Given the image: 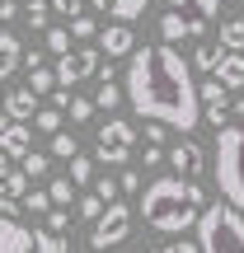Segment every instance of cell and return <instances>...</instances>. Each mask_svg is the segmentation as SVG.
<instances>
[{
    "label": "cell",
    "instance_id": "6da1fadb",
    "mask_svg": "<svg viewBox=\"0 0 244 253\" xmlns=\"http://www.w3.org/2000/svg\"><path fill=\"white\" fill-rule=\"evenodd\" d=\"M122 94L132 103L136 118L174 126L179 136H188L202 122V103H197V80L193 66L183 61L179 47L155 42V47H136L127 56V75H122Z\"/></svg>",
    "mask_w": 244,
    "mask_h": 253
},
{
    "label": "cell",
    "instance_id": "7a4b0ae2",
    "mask_svg": "<svg viewBox=\"0 0 244 253\" xmlns=\"http://www.w3.org/2000/svg\"><path fill=\"white\" fill-rule=\"evenodd\" d=\"M202 207H207V192L193 178H174V173L146 183V192H141V220L150 230H160V235H183V230H193L197 216H202Z\"/></svg>",
    "mask_w": 244,
    "mask_h": 253
},
{
    "label": "cell",
    "instance_id": "3957f363",
    "mask_svg": "<svg viewBox=\"0 0 244 253\" xmlns=\"http://www.w3.org/2000/svg\"><path fill=\"white\" fill-rule=\"evenodd\" d=\"M211 169H216L221 202L244 216V122L216 126V164Z\"/></svg>",
    "mask_w": 244,
    "mask_h": 253
},
{
    "label": "cell",
    "instance_id": "277c9868",
    "mask_svg": "<svg viewBox=\"0 0 244 253\" xmlns=\"http://www.w3.org/2000/svg\"><path fill=\"white\" fill-rule=\"evenodd\" d=\"M197 253H244V216L226 202H207L197 216Z\"/></svg>",
    "mask_w": 244,
    "mask_h": 253
},
{
    "label": "cell",
    "instance_id": "5b68a950",
    "mask_svg": "<svg viewBox=\"0 0 244 253\" xmlns=\"http://www.w3.org/2000/svg\"><path fill=\"white\" fill-rule=\"evenodd\" d=\"M0 253H75L66 235L52 230H24L19 220H0Z\"/></svg>",
    "mask_w": 244,
    "mask_h": 253
},
{
    "label": "cell",
    "instance_id": "8992f818",
    "mask_svg": "<svg viewBox=\"0 0 244 253\" xmlns=\"http://www.w3.org/2000/svg\"><path fill=\"white\" fill-rule=\"evenodd\" d=\"M127 235H132V207H127V202H108L103 216L90 225V249L108 253V249H118Z\"/></svg>",
    "mask_w": 244,
    "mask_h": 253
},
{
    "label": "cell",
    "instance_id": "52a82bcc",
    "mask_svg": "<svg viewBox=\"0 0 244 253\" xmlns=\"http://www.w3.org/2000/svg\"><path fill=\"white\" fill-rule=\"evenodd\" d=\"M132 150H136V126L127 118H108L99 126V155H94L99 164H127Z\"/></svg>",
    "mask_w": 244,
    "mask_h": 253
},
{
    "label": "cell",
    "instance_id": "ba28073f",
    "mask_svg": "<svg viewBox=\"0 0 244 253\" xmlns=\"http://www.w3.org/2000/svg\"><path fill=\"white\" fill-rule=\"evenodd\" d=\"M99 71V52L94 47H80V52H66V56H56V84L61 89H71V84H80V80H90V75Z\"/></svg>",
    "mask_w": 244,
    "mask_h": 253
},
{
    "label": "cell",
    "instance_id": "9c48e42d",
    "mask_svg": "<svg viewBox=\"0 0 244 253\" xmlns=\"http://www.w3.org/2000/svg\"><path fill=\"white\" fill-rule=\"evenodd\" d=\"M169 164H174V178H193L197 183V173L207 169V150H202L193 136H179V145L169 150Z\"/></svg>",
    "mask_w": 244,
    "mask_h": 253
},
{
    "label": "cell",
    "instance_id": "30bf717a",
    "mask_svg": "<svg viewBox=\"0 0 244 253\" xmlns=\"http://www.w3.org/2000/svg\"><path fill=\"white\" fill-rule=\"evenodd\" d=\"M99 52L108 56V61H113V56H132V52H136V33H132V24H108V28L99 33Z\"/></svg>",
    "mask_w": 244,
    "mask_h": 253
},
{
    "label": "cell",
    "instance_id": "8fae6325",
    "mask_svg": "<svg viewBox=\"0 0 244 253\" xmlns=\"http://www.w3.org/2000/svg\"><path fill=\"white\" fill-rule=\"evenodd\" d=\"M28 150H33V131H28V122H9L5 131H0V155H5V160H24Z\"/></svg>",
    "mask_w": 244,
    "mask_h": 253
},
{
    "label": "cell",
    "instance_id": "7c38bea8",
    "mask_svg": "<svg viewBox=\"0 0 244 253\" xmlns=\"http://www.w3.org/2000/svg\"><path fill=\"white\" fill-rule=\"evenodd\" d=\"M211 80H216L226 94L230 89H244V52H226L216 61V71H211Z\"/></svg>",
    "mask_w": 244,
    "mask_h": 253
},
{
    "label": "cell",
    "instance_id": "4fadbf2b",
    "mask_svg": "<svg viewBox=\"0 0 244 253\" xmlns=\"http://www.w3.org/2000/svg\"><path fill=\"white\" fill-rule=\"evenodd\" d=\"M19 61H24V47H19V38L9 33V28H0V80H9V75L19 71Z\"/></svg>",
    "mask_w": 244,
    "mask_h": 253
},
{
    "label": "cell",
    "instance_id": "5bb4252c",
    "mask_svg": "<svg viewBox=\"0 0 244 253\" xmlns=\"http://www.w3.org/2000/svg\"><path fill=\"white\" fill-rule=\"evenodd\" d=\"M33 113H38V94H28V89H14V94L5 99V118H9V122H28Z\"/></svg>",
    "mask_w": 244,
    "mask_h": 253
},
{
    "label": "cell",
    "instance_id": "9a60e30c",
    "mask_svg": "<svg viewBox=\"0 0 244 253\" xmlns=\"http://www.w3.org/2000/svg\"><path fill=\"white\" fill-rule=\"evenodd\" d=\"M197 103H202V113H230V94L221 89L216 80H197Z\"/></svg>",
    "mask_w": 244,
    "mask_h": 253
},
{
    "label": "cell",
    "instance_id": "2e32d148",
    "mask_svg": "<svg viewBox=\"0 0 244 253\" xmlns=\"http://www.w3.org/2000/svg\"><path fill=\"white\" fill-rule=\"evenodd\" d=\"M221 52H244V19H221Z\"/></svg>",
    "mask_w": 244,
    "mask_h": 253
},
{
    "label": "cell",
    "instance_id": "e0dca14e",
    "mask_svg": "<svg viewBox=\"0 0 244 253\" xmlns=\"http://www.w3.org/2000/svg\"><path fill=\"white\" fill-rule=\"evenodd\" d=\"M146 5L150 0H108V14H113V24H132V19L146 14Z\"/></svg>",
    "mask_w": 244,
    "mask_h": 253
},
{
    "label": "cell",
    "instance_id": "ac0fdd59",
    "mask_svg": "<svg viewBox=\"0 0 244 253\" xmlns=\"http://www.w3.org/2000/svg\"><path fill=\"white\" fill-rule=\"evenodd\" d=\"M221 56H226V52H221V42H197V52H193L188 66H193V71H207V75H211Z\"/></svg>",
    "mask_w": 244,
    "mask_h": 253
},
{
    "label": "cell",
    "instance_id": "d6986e66",
    "mask_svg": "<svg viewBox=\"0 0 244 253\" xmlns=\"http://www.w3.org/2000/svg\"><path fill=\"white\" fill-rule=\"evenodd\" d=\"M66 178H71V188H90L94 183V160L90 155H71V173Z\"/></svg>",
    "mask_w": 244,
    "mask_h": 253
},
{
    "label": "cell",
    "instance_id": "ffe728a7",
    "mask_svg": "<svg viewBox=\"0 0 244 253\" xmlns=\"http://www.w3.org/2000/svg\"><path fill=\"white\" fill-rule=\"evenodd\" d=\"M160 38H164V42H183V38H188V19H183V14H174V9H169V14H164L160 19Z\"/></svg>",
    "mask_w": 244,
    "mask_h": 253
},
{
    "label": "cell",
    "instance_id": "44dd1931",
    "mask_svg": "<svg viewBox=\"0 0 244 253\" xmlns=\"http://www.w3.org/2000/svg\"><path fill=\"white\" fill-rule=\"evenodd\" d=\"M24 192H28V178H24V173H19V169H5V173H0V197H24Z\"/></svg>",
    "mask_w": 244,
    "mask_h": 253
},
{
    "label": "cell",
    "instance_id": "7402d4cb",
    "mask_svg": "<svg viewBox=\"0 0 244 253\" xmlns=\"http://www.w3.org/2000/svg\"><path fill=\"white\" fill-rule=\"evenodd\" d=\"M61 122H66V113H56L52 103L33 113V126H38V131H47V136H56V131H61Z\"/></svg>",
    "mask_w": 244,
    "mask_h": 253
},
{
    "label": "cell",
    "instance_id": "603a6c76",
    "mask_svg": "<svg viewBox=\"0 0 244 253\" xmlns=\"http://www.w3.org/2000/svg\"><path fill=\"white\" fill-rule=\"evenodd\" d=\"M28 94H38V99H43V94H52L56 89V75L52 71H43V66H38V71H28V84H24Z\"/></svg>",
    "mask_w": 244,
    "mask_h": 253
},
{
    "label": "cell",
    "instance_id": "cb8c5ba5",
    "mask_svg": "<svg viewBox=\"0 0 244 253\" xmlns=\"http://www.w3.org/2000/svg\"><path fill=\"white\" fill-rule=\"evenodd\" d=\"M71 197H75L71 178H52L47 183V202H52V207H71Z\"/></svg>",
    "mask_w": 244,
    "mask_h": 253
},
{
    "label": "cell",
    "instance_id": "d4e9b609",
    "mask_svg": "<svg viewBox=\"0 0 244 253\" xmlns=\"http://www.w3.org/2000/svg\"><path fill=\"white\" fill-rule=\"evenodd\" d=\"M47 164H52V155H38V150H28V155H24V169H19V173H24V178L33 183V178H43V173H47Z\"/></svg>",
    "mask_w": 244,
    "mask_h": 253
},
{
    "label": "cell",
    "instance_id": "484cf974",
    "mask_svg": "<svg viewBox=\"0 0 244 253\" xmlns=\"http://www.w3.org/2000/svg\"><path fill=\"white\" fill-rule=\"evenodd\" d=\"M94 108H118V103H122V89H118V84H113V80H103L99 84V94H94Z\"/></svg>",
    "mask_w": 244,
    "mask_h": 253
},
{
    "label": "cell",
    "instance_id": "4316f807",
    "mask_svg": "<svg viewBox=\"0 0 244 253\" xmlns=\"http://www.w3.org/2000/svg\"><path fill=\"white\" fill-rule=\"evenodd\" d=\"M52 155H56V160H71V155H80L75 136H71V131H56V136H52Z\"/></svg>",
    "mask_w": 244,
    "mask_h": 253
},
{
    "label": "cell",
    "instance_id": "83f0119b",
    "mask_svg": "<svg viewBox=\"0 0 244 253\" xmlns=\"http://www.w3.org/2000/svg\"><path fill=\"white\" fill-rule=\"evenodd\" d=\"M43 33H47V52H56V56L71 52V33L66 28H43Z\"/></svg>",
    "mask_w": 244,
    "mask_h": 253
},
{
    "label": "cell",
    "instance_id": "f1b7e54d",
    "mask_svg": "<svg viewBox=\"0 0 244 253\" xmlns=\"http://www.w3.org/2000/svg\"><path fill=\"white\" fill-rule=\"evenodd\" d=\"M90 192L103 202V207H108V202H118V178H94V183H90Z\"/></svg>",
    "mask_w": 244,
    "mask_h": 253
},
{
    "label": "cell",
    "instance_id": "f546056e",
    "mask_svg": "<svg viewBox=\"0 0 244 253\" xmlns=\"http://www.w3.org/2000/svg\"><path fill=\"white\" fill-rule=\"evenodd\" d=\"M66 113H71V122H90V118H94V103H90V99H80V94H71Z\"/></svg>",
    "mask_w": 244,
    "mask_h": 253
},
{
    "label": "cell",
    "instance_id": "4dcf8cb0",
    "mask_svg": "<svg viewBox=\"0 0 244 253\" xmlns=\"http://www.w3.org/2000/svg\"><path fill=\"white\" fill-rule=\"evenodd\" d=\"M66 225H71V211H66V207H52V211H47V225H43V230H52V235H66Z\"/></svg>",
    "mask_w": 244,
    "mask_h": 253
},
{
    "label": "cell",
    "instance_id": "1f68e13d",
    "mask_svg": "<svg viewBox=\"0 0 244 253\" xmlns=\"http://www.w3.org/2000/svg\"><path fill=\"white\" fill-rule=\"evenodd\" d=\"M80 216H85V220H90V225H94V220H99V216H103V202H99V197H94V192H85V197H80Z\"/></svg>",
    "mask_w": 244,
    "mask_h": 253
},
{
    "label": "cell",
    "instance_id": "d6a6232c",
    "mask_svg": "<svg viewBox=\"0 0 244 253\" xmlns=\"http://www.w3.org/2000/svg\"><path fill=\"white\" fill-rule=\"evenodd\" d=\"M47 14H52L47 0H28V24H33V28H47Z\"/></svg>",
    "mask_w": 244,
    "mask_h": 253
},
{
    "label": "cell",
    "instance_id": "836d02e7",
    "mask_svg": "<svg viewBox=\"0 0 244 253\" xmlns=\"http://www.w3.org/2000/svg\"><path fill=\"white\" fill-rule=\"evenodd\" d=\"M47 9H56V14H66V19H80L85 14V0H52Z\"/></svg>",
    "mask_w": 244,
    "mask_h": 253
},
{
    "label": "cell",
    "instance_id": "e575fe53",
    "mask_svg": "<svg viewBox=\"0 0 244 253\" xmlns=\"http://www.w3.org/2000/svg\"><path fill=\"white\" fill-rule=\"evenodd\" d=\"M66 33H71V38H94L99 28H94V19H90V14H80V19H71V28H66Z\"/></svg>",
    "mask_w": 244,
    "mask_h": 253
},
{
    "label": "cell",
    "instance_id": "d590c367",
    "mask_svg": "<svg viewBox=\"0 0 244 253\" xmlns=\"http://www.w3.org/2000/svg\"><path fill=\"white\" fill-rule=\"evenodd\" d=\"M19 207H28V211L38 216V211H47L52 202H47V192H24V197H19Z\"/></svg>",
    "mask_w": 244,
    "mask_h": 253
},
{
    "label": "cell",
    "instance_id": "8d00e7d4",
    "mask_svg": "<svg viewBox=\"0 0 244 253\" xmlns=\"http://www.w3.org/2000/svg\"><path fill=\"white\" fill-rule=\"evenodd\" d=\"M188 5H197V19H221V0H188Z\"/></svg>",
    "mask_w": 244,
    "mask_h": 253
},
{
    "label": "cell",
    "instance_id": "74e56055",
    "mask_svg": "<svg viewBox=\"0 0 244 253\" xmlns=\"http://www.w3.org/2000/svg\"><path fill=\"white\" fill-rule=\"evenodd\" d=\"M118 192H141V173H136V169H122V178H118Z\"/></svg>",
    "mask_w": 244,
    "mask_h": 253
},
{
    "label": "cell",
    "instance_id": "f35d334b",
    "mask_svg": "<svg viewBox=\"0 0 244 253\" xmlns=\"http://www.w3.org/2000/svg\"><path fill=\"white\" fill-rule=\"evenodd\" d=\"M0 220H19V202L14 197H0Z\"/></svg>",
    "mask_w": 244,
    "mask_h": 253
},
{
    "label": "cell",
    "instance_id": "ab89813d",
    "mask_svg": "<svg viewBox=\"0 0 244 253\" xmlns=\"http://www.w3.org/2000/svg\"><path fill=\"white\" fill-rule=\"evenodd\" d=\"M155 253H197V244H193V239H174L169 249H155Z\"/></svg>",
    "mask_w": 244,
    "mask_h": 253
},
{
    "label": "cell",
    "instance_id": "60d3db41",
    "mask_svg": "<svg viewBox=\"0 0 244 253\" xmlns=\"http://www.w3.org/2000/svg\"><path fill=\"white\" fill-rule=\"evenodd\" d=\"M164 141V126L160 122H146V145H160Z\"/></svg>",
    "mask_w": 244,
    "mask_h": 253
},
{
    "label": "cell",
    "instance_id": "b9f144b4",
    "mask_svg": "<svg viewBox=\"0 0 244 253\" xmlns=\"http://www.w3.org/2000/svg\"><path fill=\"white\" fill-rule=\"evenodd\" d=\"M188 38H207V19L193 14V19H188Z\"/></svg>",
    "mask_w": 244,
    "mask_h": 253
},
{
    "label": "cell",
    "instance_id": "7bdbcfd3",
    "mask_svg": "<svg viewBox=\"0 0 244 253\" xmlns=\"http://www.w3.org/2000/svg\"><path fill=\"white\" fill-rule=\"evenodd\" d=\"M160 160H164V150H160V145H146V169H155Z\"/></svg>",
    "mask_w": 244,
    "mask_h": 253
},
{
    "label": "cell",
    "instance_id": "ee69618b",
    "mask_svg": "<svg viewBox=\"0 0 244 253\" xmlns=\"http://www.w3.org/2000/svg\"><path fill=\"white\" fill-rule=\"evenodd\" d=\"M19 14V5H14V0H0V19H5V24H9V19H14Z\"/></svg>",
    "mask_w": 244,
    "mask_h": 253
},
{
    "label": "cell",
    "instance_id": "f6af8a7d",
    "mask_svg": "<svg viewBox=\"0 0 244 253\" xmlns=\"http://www.w3.org/2000/svg\"><path fill=\"white\" fill-rule=\"evenodd\" d=\"M164 5H169L174 14H183V5H188V0H164Z\"/></svg>",
    "mask_w": 244,
    "mask_h": 253
},
{
    "label": "cell",
    "instance_id": "bcb514c9",
    "mask_svg": "<svg viewBox=\"0 0 244 253\" xmlns=\"http://www.w3.org/2000/svg\"><path fill=\"white\" fill-rule=\"evenodd\" d=\"M5 169H9V160H5V155H0V173H5Z\"/></svg>",
    "mask_w": 244,
    "mask_h": 253
},
{
    "label": "cell",
    "instance_id": "7dc6e473",
    "mask_svg": "<svg viewBox=\"0 0 244 253\" xmlns=\"http://www.w3.org/2000/svg\"><path fill=\"white\" fill-rule=\"evenodd\" d=\"M5 126H9V118H5V113H0V131H5Z\"/></svg>",
    "mask_w": 244,
    "mask_h": 253
},
{
    "label": "cell",
    "instance_id": "c3c4849f",
    "mask_svg": "<svg viewBox=\"0 0 244 253\" xmlns=\"http://www.w3.org/2000/svg\"><path fill=\"white\" fill-rule=\"evenodd\" d=\"M113 253H132V249H113Z\"/></svg>",
    "mask_w": 244,
    "mask_h": 253
},
{
    "label": "cell",
    "instance_id": "681fc988",
    "mask_svg": "<svg viewBox=\"0 0 244 253\" xmlns=\"http://www.w3.org/2000/svg\"><path fill=\"white\" fill-rule=\"evenodd\" d=\"M103 9H108V5H103Z\"/></svg>",
    "mask_w": 244,
    "mask_h": 253
}]
</instances>
